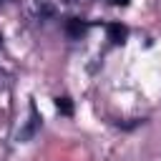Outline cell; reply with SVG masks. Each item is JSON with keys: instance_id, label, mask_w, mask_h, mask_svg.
I'll return each instance as SVG.
<instances>
[{"instance_id": "6da1fadb", "label": "cell", "mask_w": 161, "mask_h": 161, "mask_svg": "<svg viewBox=\"0 0 161 161\" xmlns=\"http://www.w3.org/2000/svg\"><path fill=\"white\" fill-rule=\"evenodd\" d=\"M106 30H108V40H113V43H123L126 35H128L126 25H121V23H108Z\"/></svg>"}, {"instance_id": "7a4b0ae2", "label": "cell", "mask_w": 161, "mask_h": 161, "mask_svg": "<svg viewBox=\"0 0 161 161\" xmlns=\"http://www.w3.org/2000/svg\"><path fill=\"white\" fill-rule=\"evenodd\" d=\"M86 30H88V23H80L78 18H70L65 23V33L70 38H80V35H86Z\"/></svg>"}, {"instance_id": "3957f363", "label": "cell", "mask_w": 161, "mask_h": 161, "mask_svg": "<svg viewBox=\"0 0 161 161\" xmlns=\"http://www.w3.org/2000/svg\"><path fill=\"white\" fill-rule=\"evenodd\" d=\"M40 126V118H38V108L35 106H30V123H28V128L20 133V138H30L33 133H35V128Z\"/></svg>"}, {"instance_id": "277c9868", "label": "cell", "mask_w": 161, "mask_h": 161, "mask_svg": "<svg viewBox=\"0 0 161 161\" xmlns=\"http://www.w3.org/2000/svg\"><path fill=\"white\" fill-rule=\"evenodd\" d=\"M55 106H58V111L63 113V116H70L73 113V103H70V98H55Z\"/></svg>"}, {"instance_id": "5b68a950", "label": "cell", "mask_w": 161, "mask_h": 161, "mask_svg": "<svg viewBox=\"0 0 161 161\" xmlns=\"http://www.w3.org/2000/svg\"><path fill=\"white\" fill-rule=\"evenodd\" d=\"M111 3H113V5H126L128 0H111Z\"/></svg>"}]
</instances>
